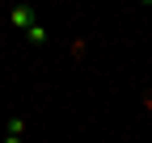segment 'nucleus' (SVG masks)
I'll list each match as a JSON object with an SVG mask.
<instances>
[{
	"label": "nucleus",
	"mask_w": 152,
	"mask_h": 143,
	"mask_svg": "<svg viewBox=\"0 0 152 143\" xmlns=\"http://www.w3.org/2000/svg\"><path fill=\"white\" fill-rule=\"evenodd\" d=\"M9 21H13L17 30H26V34L38 25V21H34V9H30V4H13V9H9Z\"/></svg>",
	"instance_id": "nucleus-1"
},
{
	"label": "nucleus",
	"mask_w": 152,
	"mask_h": 143,
	"mask_svg": "<svg viewBox=\"0 0 152 143\" xmlns=\"http://www.w3.org/2000/svg\"><path fill=\"white\" fill-rule=\"evenodd\" d=\"M9 135H26V118H13L9 122Z\"/></svg>",
	"instance_id": "nucleus-2"
},
{
	"label": "nucleus",
	"mask_w": 152,
	"mask_h": 143,
	"mask_svg": "<svg viewBox=\"0 0 152 143\" xmlns=\"http://www.w3.org/2000/svg\"><path fill=\"white\" fill-rule=\"evenodd\" d=\"M4 143H21V135H9V139H4Z\"/></svg>",
	"instance_id": "nucleus-3"
}]
</instances>
